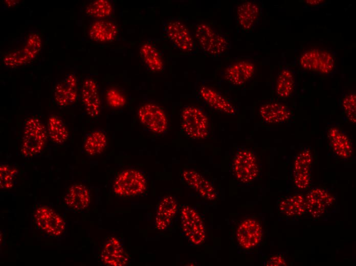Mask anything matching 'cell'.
<instances>
[{
	"instance_id": "ffe728a7",
	"label": "cell",
	"mask_w": 356,
	"mask_h": 266,
	"mask_svg": "<svg viewBox=\"0 0 356 266\" xmlns=\"http://www.w3.org/2000/svg\"><path fill=\"white\" fill-rule=\"evenodd\" d=\"M102 261L110 266H124L128 261V256L118 239L110 237L101 253Z\"/></svg>"
},
{
	"instance_id": "44dd1931",
	"label": "cell",
	"mask_w": 356,
	"mask_h": 266,
	"mask_svg": "<svg viewBox=\"0 0 356 266\" xmlns=\"http://www.w3.org/2000/svg\"><path fill=\"white\" fill-rule=\"evenodd\" d=\"M327 138L332 151L339 157L348 159L353 153L351 142L347 135L337 127H330Z\"/></svg>"
},
{
	"instance_id": "484cf974",
	"label": "cell",
	"mask_w": 356,
	"mask_h": 266,
	"mask_svg": "<svg viewBox=\"0 0 356 266\" xmlns=\"http://www.w3.org/2000/svg\"><path fill=\"white\" fill-rule=\"evenodd\" d=\"M65 204L76 210L86 209L91 202L90 193L88 189L84 185L74 184L68 190L64 196Z\"/></svg>"
},
{
	"instance_id": "ac0fdd59",
	"label": "cell",
	"mask_w": 356,
	"mask_h": 266,
	"mask_svg": "<svg viewBox=\"0 0 356 266\" xmlns=\"http://www.w3.org/2000/svg\"><path fill=\"white\" fill-rule=\"evenodd\" d=\"M184 180L203 198L213 201L216 198V193L210 181L199 173L193 170H186L182 173Z\"/></svg>"
},
{
	"instance_id": "3957f363",
	"label": "cell",
	"mask_w": 356,
	"mask_h": 266,
	"mask_svg": "<svg viewBox=\"0 0 356 266\" xmlns=\"http://www.w3.org/2000/svg\"><path fill=\"white\" fill-rule=\"evenodd\" d=\"M147 181L144 175L135 169L120 172L113 184V191L119 196H132L144 192Z\"/></svg>"
},
{
	"instance_id": "30bf717a",
	"label": "cell",
	"mask_w": 356,
	"mask_h": 266,
	"mask_svg": "<svg viewBox=\"0 0 356 266\" xmlns=\"http://www.w3.org/2000/svg\"><path fill=\"white\" fill-rule=\"evenodd\" d=\"M263 230L260 223L254 218L241 221L236 231V237L239 246L250 249L257 246L261 241Z\"/></svg>"
},
{
	"instance_id": "5bb4252c",
	"label": "cell",
	"mask_w": 356,
	"mask_h": 266,
	"mask_svg": "<svg viewBox=\"0 0 356 266\" xmlns=\"http://www.w3.org/2000/svg\"><path fill=\"white\" fill-rule=\"evenodd\" d=\"M77 96V80L73 74H69L55 87L54 97L58 106L64 107L72 105L76 101Z\"/></svg>"
},
{
	"instance_id": "e0dca14e",
	"label": "cell",
	"mask_w": 356,
	"mask_h": 266,
	"mask_svg": "<svg viewBox=\"0 0 356 266\" xmlns=\"http://www.w3.org/2000/svg\"><path fill=\"white\" fill-rule=\"evenodd\" d=\"M255 70L254 64L249 60H241L229 65L224 76L226 80L235 86H240L249 81Z\"/></svg>"
},
{
	"instance_id": "e575fe53",
	"label": "cell",
	"mask_w": 356,
	"mask_h": 266,
	"mask_svg": "<svg viewBox=\"0 0 356 266\" xmlns=\"http://www.w3.org/2000/svg\"><path fill=\"white\" fill-rule=\"evenodd\" d=\"M106 100L107 104L112 108H119L126 103V98L118 90L109 88L106 92Z\"/></svg>"
},
{
	"instance_id": "7c38bea8",
	"label": "cell",
	"mask_w": 356,
	"mask_h": 266,
	"mask_svg": "<svg viewBox=\"0 0 356 266\" xmlns=\"http://www.w3.org/2000/svg\"><path fill=\"white\" fill-rule=\"evenodd\" d=\"M34 218L37 226L47 233L58 236L65 230V223L62 218L53 210L47 207L38 208Z\"/></svg>"
},
{
	"instance_id": "836d02e7",
	"label": "cell",
	"mask_w": 356,
	"mask_h": 266,
	"mask_svg": "<svg viewBox=\"0 0 356 266\" xmlns=\"http://www.w3.org/2000/svg\"><path fill=\"white\" fill-rule=\"evenodd\" d=\"M342 105L348 120L352 123L356 122V95L355 93L347 94L344 98Z\"/></svg>"
},
{
	"instance_id": "83f0119b",
	"label": "cell",
	"mask_w": 356,
	"mask_h": 266,
	"mask_svg": "<svg viewBox=\"0 0 356 266\" xmlns=\"http://www.w3.org/2000/svg\"><path fill=\"white\" fill-rule=\"evenodd\" d=\"M140 54L148 69L152 72H160L164 69V62L158 50L146 42L140 47Z\"/></svg>"
},
{
	"instance_id": "1f68e13d",
	"label": "cell",
	"mask_w": 356,
	"mask_h": 266,
	"mask_svg": "<svg viewBox=\"0 0 356 266\" xmlns=\"http://www.w3.org/2000/svg\"><path fill=\"white\" fill-rule=\"evenodd\" d=\"M113 10L111 3L107 0H96L90 3L85 8L86 14L91 17L103 19L110 16Z\"/></svg>"
},
{
	"instance_id": "603a6c76",
	"label": "cell",
	"mask_w": 356,
	"mask_h": 266,
	"mask_svg": "<svg viewBox=\"0 0 356 266\" xmlns=\"http://www.w3.org/2000/svg\"><path fill=\"white\" fill-rule=\"evenodd\" d=\"M177 209L175 198L171 195L165 196L158 207L155 217V228L160 231L166 230L170 226Z\"/></svg>"
},
{
	"instance_id": "d4e9b609",
	"label": "cell",
	"mask_w": 356,
	"mask_h": 266,
	"mask_svg": "<svg viewBox=\"0 0 356 266\" xmlns=\"http://www.w3.org/2000/svg\"><path fill=\"white\" fill-rule=\"evenodd\" d=\"M260 14L259 6L252 1H247L241 3L236 10L238 23L244 31H249L255 26L258 20Z\"/></svg>"
},
{
	"instance_id": "d6a6232c",
	"label": "cell",
	"mask_w": 356,
	"mask_h": 266,
	"mask_svg": "<svg viewBox=\"0 0 356 266\" xmlns=\"http://www.w3.org/2000/svg\"><path fill=\"white\" fill-rule=\"evenodd\" d=\"M16 168L7 164L0 166V186L3 189H8L12 187L14 181L17 173Z\"/></svg>"
},
{
	"instance_id": "4dcf8cb0",
	"label": "cell",
	"mask_w": 356,
	"mask_h": 266,
	"mask_svg": "<svg viewBox=\"0 0 356 266\" xmlns=\"http://www.w3.org/2000/svg\"><path fill=\"white\" fill-rule=\"evenodd\" d=\"M295 88V78L292 71L288 68H283L277 78L276 91L278 96L282 98L291 96Z\"/></svg>"
},
{
	"instance_id": "9c48e42d",
	"label": "cell",
	"mask_w": 356,
	"mask_h": 266,
	"mask_svg": "<svg viewBox=\"0 0 356 266\" xmlns=\"http://www.w3.org/2000/svg\"><path fill=\"white\" fill-rule=\"evenodd\" d=\"M142 124L151 132L161 134L168 128V119L164 110L158 105L148 103L141 106L138 111Z\"/></svg>"
},
{
	"instance_id": "8992f818",
	"label": "cell",
	"mask_w": 356,
	"mask_h": 266,
	"mask_svg": "<svg viewBox=\"0 0 356 266\" xmlns=\"http://www.w3.org/2000/svg\"><path fill=\"white\" fill-rule=\"evenodd\" d=\"M232 171L236 179L241 183L254 180L258 174L259 167L253 152L247 149L238 151L233 159Z\"/></svg>"
},
{
	"instance_id": "5b68a950",
	"label": "cell",
	"mask_w": 356,
	"mask_h": 266,
	"mask_svg": "<svg viewBox=\"0 0 356 266\" xmlns=\"http://www.w3.org/2000/svg\"><path fill=\"white\" fill-rule=\"evenodd\" d=\"M181 221L184 234L190 243L202 244L206 238V229L199 213L191 206H184L181 211Z\"/></svg>"
},
{
	"instance_id": "52a82bcc",
	"label": "cell",
	"mask_w": 356,
	"mask_h": 266,
	"mask_svg": "<svg viewBox=\"0 0 356 266\" xmlns=\"http://www.w3.org/2000/svg\"><path fill=\"white\" fill-rule=\"evenodd\" d=\"M299 62L300 65L306 70L327 74L333 71L335 60L332 54L328 51L312 49L301 55Z\"/></svg>"
},
{
	"instance_id": "2e32d148",
	"label": "cell",
	"mask_w": 356,
	"mask_h": 266,
	"mask_svg": "<svg viewBox=\"0 0 356 266\" xmlns=\"http://www.w3.org/2000/svg\"><path fill=\"white\" fill-rule=\"evenodd\" d=\"M81 94L86 112L91 117L97 118L100 113L101 101L96 81L91 78H86L83 82Z\"/></svg>"
},
{
	"instance_id": "d590c367",
	"label": "cell",
	"mask_w": 356,
	"mask_h": 266,
	"mask_svg": "<svg viewBox=\"0 0 356 266\" xmlns=\"http://www.w3.org/2000/svg\"><path fill=\"white\" fill-rule=\"evenodd\" d=\"M265 265L280 266L286 265V263L283 257L280 255H275L263 263Z\"/></svg>"
},
{
	"instance_id": "8fae6325",
	"label": "cell",
	"mask_w": 356,
	"mask_h": 266,
	"mask_svg": "<svg viewBox=\"0 0 356 266\" xmlns=\"http://www.w3.org/2000/svg\"><path fill=\"white\" fill-rule=\"evenodd\" d=\"M165 32L169 40L179 50L190 53L194 51L195 44L187 27L179 20H171L165 27Z\"/></svg>"
},
{
	"instance_id": "d6986e66",
	"label": "cell",
	"mask_w": 356,
	"mask_h": 266,
	"mask_svg": "<svg viewBox=\"0 0 356 266\" xmlns=\"http://www.w3.org/2000/svg\"><path fill=\"white\" fill-rule=\"evenodd\" d=\"M198 93L201 98L216 111L230 115L236 114L233 104L214 89L203 85L199 88Z\"/></svg>"
},
{
	"instance_id": "f1b7e54d",
	"label": "cell",
	"mask_w": 356,
	"mask_h": 266,
	"mask_svg": "<svg viewBox=\"0 0 356 266\" xmlns=\"http://www.w3.org/2000/svg\"><path fill=\"white\" fill-rule=\"evenodd\" d=\"M48 132L52 141L62 144L68 140L69 132L63 120L55 115L50 116L48 121Z\"/></svg>"
},
{
	"instance_id": "8d00e7d4",
	"label": "cell",
	"mask_w": 356,
	"mask_h": 266,
	"mask_svg": "<svg viewBox=\"0 0 356 266\" xmlns=\"http://www.w3.org/2000/svg\"><path fill=\"white\" fill-rule=\"evenodd\" d=\"M305 3L310 6H317L325 2V1L321 0H307L305 1Z\"/></svg>"
},
{
	"instance_id": "7a4b0ae2",
	"label": "cell",
	"mask_w": 356,
	"mask_h": 266,
	"mask_svg": "<svg viewBox=\"0 0 356 266\" xmlns=\"http://www.w3.org/2000/svg\"><path fill=\"white\" fill-rule=\"evenodd\" d=\"M181 128L189 138L202 140L209 134V120L205 112L194 106H185L181 115Z\"/></svg>"
},
{
	"instance_id": "4fadbf2b",
	"label": "cell",
	"mask_w": 356,
	"mask_h": 266,
	"mask_svg": "<svg viewBox=\"0 0 356 266\" xmlns=\"http://www.w3.org/2000/svg\"><path fill=\"white\" fill-rule=\"evenodd\" d=\"M312 160V152L308 147L300 151L295 158L293 177L295 185L299 189H305L310 184Z\"/></svg>"
},
{
	"instance_id": "7402d4cb",
	"label": "cell",
	"mask_w": 356,
	"mask_h": 266,
	"mask_svg": "<svg viewBox=\"0 0 356 266\" xmlns=\"http://www.w3.org/2000/svg\"><path fill=\"white\" fill-rule=\"evenodd\" d=\"M262 120L268 124H279L290 119L291 111L288 107L278 102H268L262 105L259 109Z\"/></svg>"
},
{
	"instance_id": "cb8c5ba5",
	"label": "cell",
	"mask_w": 356,
	"mask_h": 266,
	"mask_svg": "<svg viewBox=\"0 0 356 266\" xmlns=\"http://www.w3.org/2000/svg\"><path fill=\"white\" fill-rule=\"evenodd\" d=\"M118 32V28L113 22L103 19H97L90 25L88 35L94 41L107 42L114 40Z\"/></svg>"
},
{
	"instance_id": "4316f807",
	"label": "cell",
	"mask_w": 356,
	"mask_h": 266,
	"mask_svg": "<svg viewBox=\"0 0 356 266\" xmlns=\"http://www.w3.org/2000/svg\"><path fill=\"white\" fill-rule=\"evenodd\" d=\"M107 143L105 132L102 129L93 130L87 134L84 139L83 147L86 153L96 156L101 153Z\"/></svg>"
},
{
	"instance_id": "277c9868",
	"label": "cell",
	"mask_w": 356,
	"mask_h": 266,
	"mask_svg": "<svg viewBox=\"0 0 356 266\" xmlns=\"http://www.w3.org/2000/svg\"><path fill=\"white\" fill-rule=\"evenodd\" d=\"M195 36L201 48L209 55H220L228 48L226 37L207 24L200 23L196 26Z\"/></svg>"
},
{
	"instance_id": "f546056e",
	"label": "cell",
	"mask_w": 356,
	"mask_h": 266,
	"mask_svg": "<svg viewBox=\"0 0 356 266\" xmlns=\"http://www.w3.org/2000/svg\"><path fill=\"white\" fill-rule=\"evenodd\" d=\"M278 207L280 212L289 217L299 216L306 211L304 198L299 194L285 198Z\"/></svg>"
},
{
	"instance_id": "ba28073f",
	"label": "cell",
	"mask_w": 356,
	"mask_h": 266,
	"mask_svg": "<svg viewBox=\"0 0 356 266\" xmlns=\"http://www.w3.org/2000/svg\"><path fill=\"white\" fill-rule=\"evenodd\" d=\"M41 47V40L37 33L31 34L25 45L20 49L11 52L3 59L4 64L15 68L26 64L37 56Z\"/></svg>"
},
{
	"instance_id": "6da1fadb",
	"label": "cell",
	"mask_w": 356,
	"mask_h": 266,
	"mask_svg": "<svg viewBox=\"0 0 356 266\" xmlns=\"http://www.w3.org/2000/svg\"><path fill=\"white\" fill-rule=\"evenodd\" d=\"M47 140L46 127L37 117H31L25 122L20 146V153L25 157H31L40 153Z\"/></svg>"
},
{
	"instance_id": "9a60e30c",
	"label": "cell",
	"mask_w": 356,
	"mask_h": 266,
	"mask_svg": "<svg viewBox=\"0 0 356 266\" xmlns=\"http://www.w3.org/2000/svg\"><path fill=\"white\" fill-rule=\"evenodd\" d=\"M304 199L306 211L312 216L318 217L332 204L334 198L326 190L316 188L307 194Z\"/></svg>"
}]
</instances>
